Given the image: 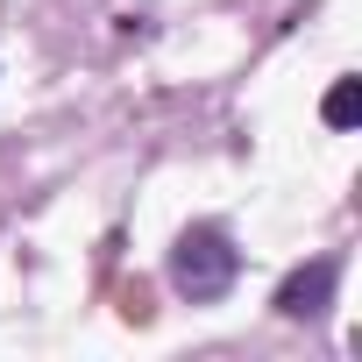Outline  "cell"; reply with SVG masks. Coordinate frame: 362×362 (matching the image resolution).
Here are the masks:
<instances>
[{"label":"cell","mask_w":362,"mask_h":362,"mask_svg":"<svg viewBox=\"0 0 362 362\" xmlns=\"http://www.w3.org/2000/svg\"><path fill=\"white\" fill-rule=\"evenodd\" d=\"M235 277H242V249H235V235H228V228L192 221L185 235L170 242V284H177V298L214 305V298H228V291H235Z\"/></svg>","instance_id":"1"},{"label":"cell","mask_w":362,"mask_h":362,"mask_svg":"<svg viewBox=\"0 0 362 362\" xmlns=\"http://www.w3.org/2000/svg\"><path fill=\"white\" fill-rule=\"evenodd\" d=\"M320 121L327 128H355L362 121V78H334V93L320 100Z\"/></svg>","instance_id":"3"},{"label":"cell","mask_w":362,"mask_h":362,"mask_svg":"<svg viewBox=\"0 0 362 362\" xmlns=\"http://www.w3.org/2000/svg\"><path fill=\"white\" fill-rule=\"evenodd\" d=\"M334 284H341V256H313L277 284V313L284 320H320L334 305Z\"/></svg>","instance_id":"2"}]
</instances>
